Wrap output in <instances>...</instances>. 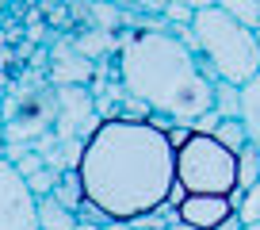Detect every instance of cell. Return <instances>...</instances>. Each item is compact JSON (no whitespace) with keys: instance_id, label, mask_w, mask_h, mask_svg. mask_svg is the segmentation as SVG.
Segmentation results:
<instances>
[{"instance_id":"cell-3","label":"cell","mask_w":260,"mask_h":230,"mask_svg":"<svg viewBox=\"0 0 260 230\" xmlns=\"http://www.w3.org/2000/svg\"><path fill=\"white\" fill-rule=\"evenodd\" d=\"M169 31L207 66L214 81H230L241 89L260 73V42L256 31L237 23L222 8H199L191 23H169Z\"/></svg>"},{"instance_id":"cell-10","label":"cell","mask_w":260,"mask_h":230,"mask_svg":"<svg viewBox=\"0 0 260 230\" xmlns=\"http://www.w3.org/2000/svg\"><path fill=\"white\" fill-rule=\"evenodd\" d=\"M214 8H222L226 16H234L237 23L260 31V0H214Z\"/></svg>"},{"instance_id":"cell-12","label":"cell","mask_w":260,"mask_h":230,"mask_svg":"<svg viewBox=\"0 0 260 230\" xmlns=\"http://www.w3.org/2000/svg\"><path fill=\"white\" fill-rule=\"evenodd\" d=\"M50 196L61 199L65 207H73V211H77V207L84 204V192H81V181H77V169H65V172H61V181H57V188L50 192Z\"/></svg>"},{"instance_id":"cell-14","label":"cell","mask_w":260,"mask_h":230,"mask_svg":"<svg viewBox=\"0 0 260 230\" xmlns=\"http://www.w3.org/2000/svg\"><path fill=\"white\" fill-rule=\"evenodd\" d=\"M61 172L65 169H54V165H42V169L39 172H35V177H27V184H31V192H35V196H50V192H54L57 188V181H61Z\"/></svg>"},{"instance_id":"cell-5","label":"cell","mask_w":260,"mask_h":230,"mask_svg":"<svg viewBox=\"0 0 260 230\" xmlns=\"http://www.w3.org/2000/svg\"><path fill=\"white\" fill-rule=\"evenodd\" d=\"M0 230H39V196L8 157H0Z\"/></svg>"},{"instance_id":"cell-2","label":"cell","mask_w":260,"mask_h":230,"mask_svg":"<svg viewBox=\"0 0 260 230\" xmlns=\"http://www.w3.org/2000/svg\"><path fill=\"white\" fill-rule=\"evenodd\" d=\"M119 77L142 107L169 123L199 127L214 111V77L169 27L130 35L119 46Z\"/></svg>"},{"instance_id":"cell-23","label":"cell","mask_w":260,"mask_h":230,"mask_svg":"<svg viewBox=\"0 0 260 230\" xmlns=\"http://www.w3.org/2000/svg\"><path fill=\"white\" fill-rule=\"evenodd\" d=\"M256 42H260V31H256Z\"/></svg>"},{"instance_id":"cell-16","label":"cell","mask_w":260,"mask_h":230,"mask_svg":"<svg viewBox=\"0 0 260 230\" xmlns=\"http://www.w3.org/2000/svg\"><path fill=\"white\" fill-rule=\"evenodd\" d=\"M165 16H169V23H191L195 12L187 8V4H180V0H169V4H165Z\"/></svg>"},{"instance_id":"cell-7","label":"cell","mask_w":260,"mask_h":230,"mask_svg":"<svg viewBox=\"0 0 260 230\" xmlns=\"http://www.w3.org/2000/svg\"><path fill=\"white\" fill-rule=\"evenodd\" d=\"M237 119H241L245 134H249V146L260 150V73L241 84V115Z\"/></svg>"},{"instance_id":"cell-13","label":"cell","mask_w":260,"mask_h":230,"mask_svg":"<svg viewBox=\"0 0 260 230\" xmlns=\"http://www.w3.org/2000/svg\"><path fill=\"white\" fill-rule=\"evenodd\" d=\"M211 134H214V138H222L230 150H237V154H241V150L249 146V134H245L241 119H218V123L211 127Z\"/></svg>"},{"instance_id":"cell-4","label":"cell","mask_w":260,"mask_h":230,"mask_svg":"<svg viewBox=\"0 0 260 230\" xmlns=\"http://www.w3.org/2000/svg\"><path fill=\"white\" fill-rule=\"evenodd\" d=\"M176 142V192L180 196H230L241 192V154L211 131L187 127L172 134Z\"/></svg>"},{"instance_id":"cell-19","label":"cell","mask_w":260,"mask_h":230,"mask_svg":"<svg viewBox=\"0 0 260 230\" xmlns=\"http://www.w3.org/2000/svg\"><path fill=\"white\" fill-rule=\"evenodd\" d=\"M77 230H104V226H96V222H77Z\"/></svg>"},{"instance_id":"cell-6","label":"cell","mask_w":260,"mask_h":230,"mask_svg":"<svg viewBox=\"0 0 260 230\" xmlns=\"http://www.w3.org/2000/svg\"><path fill=\"white\" fill-rule=\"evenodd\" d=\"M172 211H176V222L191 230H222L237 211V199L230 196H180L172 192Z\"/></svg>"},{"instance_id":"cell-20","label":"cell","mask_w":260,"mask_h":230,"mask_svg":"<svg viewBox=\"0 0 260 230\" xmlns=\"http://www.w3.org/2000/svg\"><path fill=\"white\" fill-rule=\"evenodd\" d=\"M169 230H191V226H184V222H176V226H169Z\"/></svg>"},{"instance_id":"cell-15","label":"cell","mask_w":260,"mask_h":230,"mask_svg":"<svg viewBox=\"0 0 260 230\" xmlns=\"http://www.w3.org/2000/svg\"><path fill=\"white\" fill-rule=\"evenodd\" d=\"M260 181V150L256 146H245L241 150V192L249 188V184Z\"/></svg>"},{"instance_id":"cell-18","label":"cell","mask_w":260,"mask_h":230,"mask_svg":"<svg viewBox=\"0 0 260 230\" xmlns=\"http://www.w3.org/2000/svg\"><path fill=\"white\" fill-rule=\"evenodd\" d=\"M4 138H8V123H4V111H0V157H4V150H8Z\"/></svg>"},{"instance_id":"cell-22","label":"cell","mask_w":260,"mask_h":230,"mask_svg":"<svg viewBox=\"0 0 260 230\" xmlns=\"http://www.w3.org/2000/svg\"><path fill=\"white\" fill-rule=\"evenodd\" d=\"M241 230H260V226H241Z\"/></svg>"},{"instance_id":"cell-17","label":"cell","mask_w":260,"mask_h":230,"mask_svg":"<svg viewBox=\"0 0 260 230\" xmlns=\"http://www.w3.org/2000/svg\"><path fill=\"white\" fill-rule=\"evenodd\" d=\"M180 4H187V8H191V12H199V8H211L214 0H180Z\"/></svg>"},{"instance_id":"cell-11","label":"cell","mask_w":260,"mask_h":230,"mask_svg":"<svg viewBox=\"0 0 260 230\" xmlns=\"http://www.w3.org/2000/svg\"><path fill=\"white\" fill-rule=\"evenodd\" d=\"M237 222L241 226H260V181L249 184L245 192H237Z\"/></svg>"},{"instance_id":"cell-8","label":"cell","mask_w":260,"mask_h":230,"mask_svg":"<svg viewBox=\"0 0 260 230\" xmlns=\"http://www.w3.org/2000/svg\"><path fill=\"white\" fill-rule=\"evenodd\" d=\"M77 211L65 207L61 199L54 196H42L39 199V230H77Z\"/></svg>"},{"instance_id":"cell-21","label":"cell","mask_w":260,"mask_h":230,"mask_svg":"<svg viewBox=\"0 0 260 230\" xmlns=\"http://www.w3.org/2000/svg\"><path fill=\"white\" fill-rule=\"evenodd\" d=\"M134 230H153V226H134Z\"/></svg>"},{"instance_id":"cell-9","label":"cell","mask_w":260,"mask_h":230,"mask_svg":"<svg viewBox=\"0 0 260 230\" xmlns=\"http://www.w3.org/2000/svg\"><path fill=\"white\" fill-rule=\"evenodd\" d=\"M214 115L218 119H237L241 115V89L230 81H214Z\"/></svg>"},{"instance_id":"cell-1","label":"cell","mask_w":260,"mask_h":230,"mask_svg":"<svg viewBox=\"0 0 260 230\" xmlns=\"http://www.w3.org/2000/svg\"><path fill=\"white\" fill-rule=\"evenodd\" d=\"M77 181L84 207L107 222H142L176 192V142L153 119L111 115L81 142Z\"/></svg>"}]
</instances>
